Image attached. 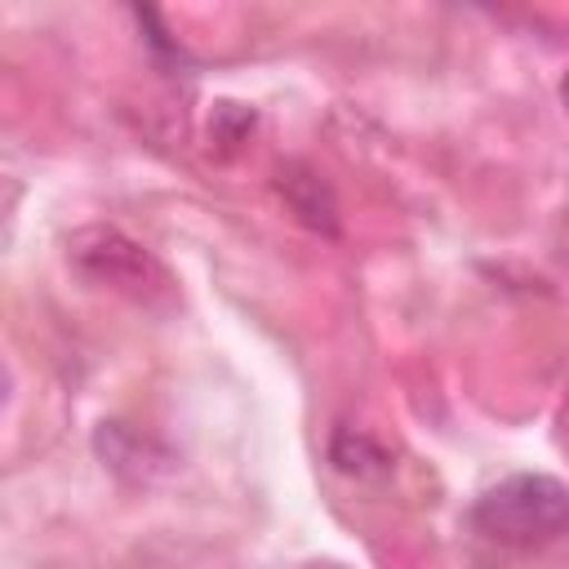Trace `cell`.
Segmentation results:
<instances>
[{"mask_svg":"<svg viewBox=\"0 0 569 569\" xmlns=\"http://www.w3.org/2000/svg\"><path fill=\"white\" fill-rule=\"evenodd\" d=\"M333 462H338V471H347V476L387 471V453H382L369 436H360V431H338V440H333Z\"/></svg>","mask_w":569,"mask_h":569,"instance_id":"obj_4","label":"cell"},{"mask_svg":"<svg viewBox=\"0 0 569 569\" xmlns=\"http://www.w3.org/2000/svg\"><path fill=\"white\" fill-rule=\"evenodd\" d=\"M560 102H565V111H569V71H565V80H560Z\"/></svg>","mask_w":569,"mask_h":569,"instance_id":"obj_5","label":"cell"},{"mask_svg":"<svg viewBox=\"0 0 569 569\" xmlns=\"http://www.w3.org/2000/svg\"><path fill=\"white\" fill-rule=\"evenodd\" d=\"M471 525L502 547H547L569 533V485L542 471H520L485 489Z\"/></svg>","mask_w":569,"mask_h":569,"instance_id":"obj_1","label":"cell"},{"mask_svg":"<svg viewBox=\"0 0 569 569\" xmlns=\"http://www.w3.org/2000/svg\"><path fill=\"white\" fill-rule=\"evenodd\" d=\"M67 258L80 276H89L93 284H102L138 307H160L173 298V280L160 267V258L111 222L76 227L67 236Z\"/></svg>","mask_w":569,"mask_h":569,"instance_id":"obj_2","label":"cell"},{"mask_svg":"<svg viewBox=\"0 0 569 569\" xmlns=\"http://www.w3.org/2000/svg\"><path fill=\"white\" fill-rule=\"evenodd\" d=\"M276 187H280L284 204L298 213V222H307L311 231H325V236H333V231H338V200H333L329 182H325L311 164H302V160L280 164Z\"/></svg>","mask_w":569,"mask_h":569,"instance_id":"obj_3","label":"cell"}]
</instances>
